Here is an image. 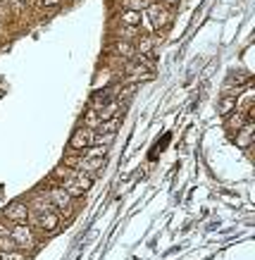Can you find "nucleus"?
Instances as JSON below:
<instances>
[{
  "mask_svg": "<svg viewBox=\"0 0 255 260\" xmlns=\"http://www.w3.org/2000/svg\"><path fill=\"white\" fill-rule=\"evenodd\" d=\"M10 237H12V241L17 244V248H19V251H24V253L36 251L39 244H41V237L33 232L31 224H26V222H22V224H12Z\"/></svg>",
  "mask_w": 255,
  "mask_h": 260,
  "instance_id": "f257e3e1",
  "label": "nucleus"
},
{
  "mask_svg": "<svg viewBox=\"0 0 255 260\" xmlns=\"http://www.w3.org/2000/svg\"><path fill=\"white\" fill-rule=\"evenodd\" d=\"M143 17H148V22L155 31H165L169 24H172V10L165 8L160 0H151V5L145 8Z\"/></svg>",
  "mask_w": 255,
  "mask_h": 260,
  "instance_id": "f03ea898",
  "label": "nucleus"
},
{
  "mask_svg": "<svg viewBox=\"0 0 255 260\" xmlns=\"http://www.w3.org/2000/svg\"><path fill=\"white\" fill-rule=\"evenodd\" d=\"M48 198H50V203H53V208L60 213V217H72L74 215V198L69 196L60 184H53V186H50Z\"/></svg>",
  "mask_w": 255,
  "mask_h": 260,
  "instance_id": "7ed1b4c3",
  "label": "nucleus"
},
{
  "mask_svg": "<svg viewBox=\"0 0 255 260\" xmlns=\"http://www.w3.org/2000/svg\"><path fill=\"white\" fill-rule=\"evenodd\" d=\"M60 224H62V217H60L57 210H53L48 215H41L39 220H36V224H33V232L39 237H53V234L60 232Z\"/></svg>",
  "mask_w": 255,
  "mask_h": 260,
  "instance_id": "20e7f679",
  "label": "nucleus"
},
{
  "mask_svg": "<svg viewBox=\"0 0 255 260\" xmlns=\"http://www.w3.org/2000/svg\"><path fill=\"white\" fill-rule=\"evenodd\" d=\"M93 136H96V132L93 129H88V126H77L72 132V139H69V148H72V153H81L84 148H88V146H93Z\"/></svg>",
  "mask_w": 255,
  "mask_h": 260,
  "instance_id": "39448f33",
  "label": "nucleus"
},
{
  "mask_svg": "<svg viewBox=\"0 0 255 260\" xmlns=\"http://www.w3.org/2000/svg\"><path fill=\"white\" fill-rule=\"evenodd\" d=\"M29 215H36V217H41V215H48L53 213L55 208H53V203H50L48 198V191H36L31 198H29Z\"/></svg>",
  "mask_w": 255,
  "mask_h": 260,
  "instance_id": "423d86ee",
  "label": "nucleus"
},
{
  "mask_svg": "<svg viewBox=\"0 0 255 260\" xmlns=\"http://www.w3.org/2000/svg\"><path fill=\"white\" fill-rule=\"evenodd\" d=\"M3 217L10 222V224H22V222L29 220V205L22 203V201H15L10 203L5 210H3Z\"/></svg>",
  "mask_w": 255,
  "mask_h": 260,
  "instance_id": "0eeeda50",
  "label": "nucleus"
},
{
  "mask_svg": "<svg viewBox=\"0 0 255 260\" xmlns=\"http://www.w3.org/2000/svg\"><path fill=\"white\" fill-rule=\"evenodd\" d=\"M253 134H255V124H253V119H248L246 124L236 132L234 141H236V146H239V148L248 150V148H250V143H253Z\"/></svg>",
  "mask_w": 255,
  "mask_h": 260,
  "instance_id": "6e6552de",
  "label": "nucleus"
},
{
  "mask_svg": "<svg viewBox=\"0 0 255 260\" xmlns=\"http://www.w3.org/2000/svg\"><path fill=\"white\" fill-rule=\"evenodd\" d=\"M248 115H246V110H241V108H234V110L224 117V126H227V132H239L241 126L248 122Z\"/></svg>",
  "mask_w": 255,
  "mask_h": 260,
  "instance_id": "1a4fd4ad",
  "label": "nucleus"
},
{
  "mask_svg": "<svg viewBox=\"0 0 255 260\" xmlns=\"http://www.w3.org/2000/svg\"><path fill=\"white\" fill-rule=\"evenodd\" d=\"M112 55H115V57H120V60H131V57L136 55L134 43H129V41H120V39H115V43H112Z\"/></svg>",
  "mask_w": 255,
  "mask_h": 260,
  "instance_id": "9d476101",
  "label": "nucleus"
},
{
  "mask_svg": "<svg viewBox=\"0 0 255 260\" xmlns=\"http://www.w3.org/2000/svg\"><path fill=\"white\" fill-rule=\"evenodd\" d=\"M138 26H124V24L117 22V26H115V31H112V36L120 41H129V43H134L136 39H138Z\"/></svg>",
  "mask_w": 255,
  "mask_h": 260,
  "instance_id": "9b49d317",
  "label": "nucleus"
},
{
  "mask_svg": "<svg viewBox=\"0 0 255 260\" xmlns=\"http://www.w3.org/2000/svg\"><path fill=\"white\" fill-rule=\"evenodd\" d=\"M120 112H122V101L110 98V101H107L103 108L98 110V117H100V122H105V119H110V117H117Z\"/></svg>",
  "mask_w": 255,
  "mask_h": 260,
  "instance_id": "f8f14e48",
  "label": "nucleus"
},
{
  "mask_svg": "<svg viewBox=\"0 0 255 260\" xmlns=\"http://www.w3.org/2000/svg\"><path fill=\"white\" fill-rule=\"evenodd\" d=\"M153 48H155L153 36H148V34H138V39H136V43H134L136 55H151Z\"/></svg>",
  "mask_w": 255,
  "mask_h": 260,
  "instance_id": "ddd939ff",
  "label": "nucleus"
},
{
  "mask_svg": "<svg viewBox=\"0 0 255 260\" xmlns=\"http://www.w3.org/2000/svg\"><path fill=\"white\" fill-rule=\"evenodd\" d=\"M117 22L124 26H141L143 22V12H134V10H122L117 15Z\"/></svg>",
  "mask_w": 255,
  "mask_h": 260,
  "instance_id": "4468645a",
  "label": "nucleus"
},
{
  "mask_svg": "<svg viewBox=\"0 0 255 260\" xmlns=\"http://www.w3.org/2000/svg\"><path fill=\"white\" fill-rule=\"evenodd\" d=\"M234 108H239V98H234V95H222L220 103H217V112H220L222 117H227Z\"/></svg>",
  "mask_w": 255,
  "mask_h": 260,
  "instance_id": "2eb2a0df",
  "label": "nucleus"
},
{
  "mask_svg": "<svg viewBox=\"0 0 255 260\" xmlns=\"http://www.w3.org/2000/svg\"><path fill=\"white\" fill-rule=\"evenodd\" d=\"M60 186H62V189L67 191V193H69V196H72L74 201H77V198H81V196H84V191L79 189V184H77V181L72 179V172H69V177H64V179L60 181Z\"/></svg>",
  "mask_w": 255,
  "mask_h": 260,
  "instance_id": "dca6fc26",
  "label": "nucleus"
},
{
  "mask_svg": "<svg viewBox=\"0 0 255 260\" xmlns=\"http://www.w3.org/2000/svg\"><path fill=\"white\" fill-rule=\"evenodd\" d=\"M81 126H88V129H93V132H96L98 126H100V117H98V112L88 108V110L84 112V117H81Z\"/></svg>",
  "mask_w": 255,
  "mask_h": 260,
  "instance_id": "f3484780",
  "label": "nucleus"
},
{
  "mask_svg": "<svg viewBox=\"0 0 255 260\" xmlns=\"http://www.w3.org/2000/svg\"><path fill=\"white\" fill-rule=\"evenodd\" d=\"M122 117L117 115V117H110V119H105V122H100V126H98L96 132H103V134H115L117 132V126H120Z\"/></svg>",
  "mask_w": 255,
  "mask_h": 260,
  "instance_id": "a211bd4d",
  "label": "nucleus"
},
{
  "mask_svg": "<svg viewBox=\"0 0 255 260\" xmlns=\"http://www.w3.org/2000/svg\"><path fill=\"white\" fill-rule=\"evenodd\" d=\"M81 155H84V158H105V155H107V146H96V143H93V146H88V148L81 150Z\"/></svg>",
  "mask_w": 255,
  "mask_h": 260,
  "instance_id": "6ab92c4d",
  "label": "nucleus"
},
{
  "mask_svg": "<svg viewBox=\"0 0 255 260\" xmlns=\"http://www.w3.org/2000/svg\"><path fill=\"white\" fill-rule=\"evenodd\" d=\"M151 5V0H124V10H134V12H145Z\"/></svg>",
  "mask_w": 255,
  "mask_h": 260,
  "instance_id": "aec40b11",
  "label": "nucleus"
},
{
  "mask_svg": "<svg viewBox=\"0 0 255 260\" xmlns=\"http://www.w3.org/2000/svg\"><path fill=\"white\" fill-rule=\"evenodd\" d=\"M250 81V74L248 72H236V74H231L229 77V84L231 86H236V88H241L243 84H248Z\"/></svg>",
  "mask_w": 255,
  "mask_h": 260,
  "instance_id": "412c9836",
  "label": "nucleus"
},
{
  "mask_svg": "<svg viewBox=\"0 0 255 260\" xmlns=\"http://www.w3.org/2000/svg\"><path fill=\"white\" fill-rule=\"evenodd\" d=\"M112 141H115V134H103V132H96V136H93V143H96V146H107V148H110Z\"/></svg>",
  "mask_w": 255,
  "mask_h": 260,
  "instance_id": "4be33fe9",
  "label": "nucleus"
},
{
  "mask_svg": "<svg viewBox=\"0 0 255 260\" xmlns=\"http://www.w3.org/2000/svg\"><path fill=\"white\" fill-rule=\"evenodd\" d=\"M0 260H26V253L19 251V248H15V251H5V253H0Z\"/></svg>",
  "mask_w": 255,
  "mask_h": 260,
  "instance_id": "5701e85b",
  "label": "nucleus"
},
{
  "mask_svg": "<svg viewBox=\"0 0 255 260\" xmlns=\"http://www.w3.org/2000/svg\"><path fill=\"white\" fill-rule=\"evenodd\" d=\"M39 10H55L60 8V0H31Z\"/></svg>",
  "mask_w": 255,
  "mask_h": 260,
  "instance_id": "b1692460",
  "label": "nucleus"
},
{
  "mask_svg": "<svg viewBox=\"0 0 255 260\" xmlns=\"http://www.w3.org/2000/svg\"><path fill=\"white\" fill-rule=\"evenodd\" d=\"M17 244L12 241V237H0V253H5V251H15Z\"/></svg>",
  "mask_w": 255,
  "mask_h": 260,
  "instance_id": "393cba45",
  "label": "nucleus"
},
{
  "mask_svg": "<svg viewBox=\"0 0 255 260\" xmlns=\"http://www.w3.org/2000/svg\"><path fill=\"white\" fill-rule=\"evenodd\" d=\"M10 229H12V224L3 217V220H0V237H10Z\"/></svg>",
  "mask_w": 255,
  "mask_h": 260,
  "instance_id": "a878e982",
  "label": "nucleus"
},
{
  "mask_svg": "<svg viewBox=\"0 0 255 260\" xmlns=\"http://www.w3.org/2000/svg\"><path fill=\"white\" fill-rule=\"evenodd\" d=\"M165 8H174V5H179V0H160Z\"/></svg>",
  "mask_w": 255,
  "mask_h": 260,
  "instance_id": "bb28decb",
  "label": "nucleus"
},
{
  "mask_svg": "<svg viewBox=\"0 0 255 260\" xmlns=\"http://www.w3.org/2000/svg\"><path fill=\"white\" fill-rule=\"evenodd\" d=\"M31 0H10V5H29Z\"/></svg>",
  "mask_w": 255,
  "mask_h": 260,
  "instance_id": "cd10ccee",
  "label": "nucleus"
},
{
  "mask_svg": "<svg viewBox=\"0 0 255 260\" xmlns=\"http://www.w3.org/2000/svg\"><path fill=\"white\" fill-rule=\"evenodd\" d=\"M3 3H10V0H3Z\"/></svg>",
  "mask_w": 255,
  "mask_h": 260,
  "instance_id": "c85d7f7f",
  "label": "nucleus"
}]
</instances>
